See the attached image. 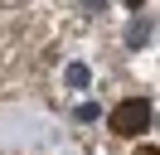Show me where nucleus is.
<instances>
[{"label":"nucleus","instance_id":"1","mask_svg":"<svg viewBox=\"0 0 160 155\" xmlns=\"http://www.w3.org/2000/svg\"><path fill=\"white\" fill-rule=\"evenodd\" d=\"M146 116H150V107L141 102V97H131L126 107H117V112H112V131H121V136H136V126H146Z\"/></svg>","mask_w":160,"mask_h":155},{"label":"nucleus","instance_id":"2","mask_svg":"<svg viewBox=\"0 0 160 155\" xmlns=\"http://www.w3.org/2000/svg\"><path fill=\"white\" fill-rule=\"evenodd\" d=\"M68 82L73 87H88V68H68Z\"/></svg>","mask_w":160,"mask_h":155},{"label":"nucleus","instance_id":"3","mask_svg":"<svg viewBox=\"0 0 160 155\" xmlns=\"http://www.w3.org/2000/svg\"><path fill=\"white\" fill-rule=\"evenodd\" d=\"M126 5H136V0H126Z\"/></svg>","mask_w":160,"mask_h":155}]
</instances>
